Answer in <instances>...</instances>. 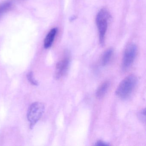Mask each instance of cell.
<instances>
[{
  "instance_id": "cell-1",
  "label": "cell",
  "mask_w": 146,
  "mask_h": 146,
  "mask_svg": "<svg viewBox=\"0 0 146 146\" xmlns=\"http://www.w3.org/2000/svg\"><path fill=\"white\" fill-rule=\"evenodd\" d=\"M138 83L135 76L131 75L125 77L119 84L116 90V94L123 100L129 98L135 90Z\"/></svg>"
},
{
  "instance_id": "cell-2",
  "label": "cell",
  "mask_w": 146,
  "mask_h": 146,
  "mask_svg": "<svg viewBox=\"0 0 146 146\" xmlns=\"http://www.w3.org/2000/svg\"><path fill=\"white\" fill-rule=\"evenodd\" d=\"M109 18V13L105 9H101L96 15V26L99 31L100 42L101 45H103L105 42Z\"/></svg>"
},
{
  "instance_id": "cell-3",
  "label": "cell",
  "mask_w": 146,
  "mask_h": 146,
  "mask_svg": "<svg viewBox=\"0 0 146 146\" xmlns=\"http://www.w3.org/2000/svg\"><path fill=\"white\" fill-rule=\"evenodd\" d=\"M45 109V105L41 102H35L31 105L27 112V118L30 122L31 129H32L41 118Z\"/></svg>"
},
{
  "instance_id": "cell-4",
  "label": "cell",
  "mask_w": 146,
  "mask_h": 146,
  "mask_svg": "<svg viewBox=\"0 0 146 146\" xmlns=\"http://www.w3.org/2000/svg\"><path fill=\"white\" fill-rule=\"evenodd\" d=\"M137 52V47L135 44H130L126 47L124 52L121 64V68L123 71H126L131 66Z\"/></svg>"
},
{
  "instance_id": "cell-5",
  "label": "cell",
  "mask_w": 146,
  "mask_h": 146,
  "mask_svg": "<svg viewBox=\"0 0 146 146\" xmlns=\"http://www.w3.org/2000/svg\"><path fill=\"white\" fill-rule=\"evenodd\" d=\"M70 64V58L68 55L63 57L57 63L55 71V78L57 79H60L65 76Z\"/></svg>"
},
{
  "instance_id": "cell-6",
  "label": "cell",
  "mask_w": 146,
  "mask_h": 146,
  "mask_svg": "<svg viewBox=\"0 0 146 146\" xmlns=\"http://www.w3.org/2000/svg\"><path fill=\"white\" fill-rule=\"evenodd\" d=\"M58 32L57 28H53L47 34L44 41V47L46 49L52 46Z\"/></svg>"
},
{
  "instance_id": "cell-7",
  "label": "cell",
  "mask_w": 146,
  "mask_h": 146,
  "mask_svg": "<svg viewBox=\"0 0 146 146\" xmlns=\"http://www.w3.org/2000/svg\"><path fill=\"white\" fill-rule=\"evenodd\" d=\"M110 87L109 82H104L100 85L96 91V96L98 98H102L106 94L108 90Z\"/></svg>"
},
{
  "instance_id": "cell-8",
  "label": "cell",
  "mask_w": 146,
  "mask_h": 146,
  "mask_svg": "<svg viewBox=\"0 0 146 146\" xmlns=\"http://www.w3.org/2000/svg\"><path fill=\"white\" fill-rule=\"evenodd\" d=\"M113 53V50L112 48H109L104 52L101 60V64L103 66H105L109 63Z\"/></svg>"
},
{
  "instance_id": "cell-9",
  "label": "cell",
  "mask_w": 146,
  "mask_h": 146,
  "mask_svg": "<svg viewBox=\"0 0 146 146\" xmlns=\"http://www.w3.org/2000/svg\"><path fill=\"white\" fill-rule=\"evenodd\" d=\"M13 3L12 1L8 0L0 4V17L12 8Z\"/></svg>"
},
{
  "instance_id": "cell-10",
  "label": "cell",
  "mask_w": 146,
  "mask_h": 146,
  "mask_svg": "<svg viewBox=\"0 0 146 146\" xmlns=\"http://www.w3.org/2000/svg\"><path fill=\"white\" fill-rule=\"evenodd\" d=\"M27 79L29 80V82H30L32 85L37 86L38 85V82L35 80L34 77L33 72H30L28 73L27 76Z\"/></svg>"
},
{
  "instance_id": "cell-11",
  "label": "cell",
  "mask_w": 146,
  "mask_h": 146,
  "mask_svg": "<svg viewBox=\"0 0 146 146\" xmlns=\"http://www.w3.org/2000/svg\"><path fill=\"white\" fill-rule=\"evenodd\" d=\"M138 118L143 122H145V109H142L138 113Z\"/></svg>"
},
{
  "instance_id": "cell-12",
  "label": "cell",
  "mask_w": 146,
  "mask_h": 146,
  "mask_svg": "<svg viewBox=\"0 0 146 146\" xmlns=\"http://www.w3.org/2000/svg\"><path fill=\"white\" fill-rule=\"evenodd\" d=\"M96 146H108L109 144L102 141H99L96 142L95 144Z\"/></svg>"
}]
</instances>
